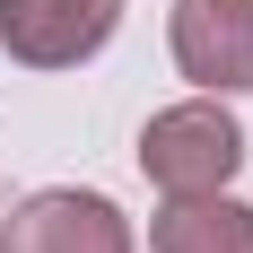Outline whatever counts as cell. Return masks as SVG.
I'll use <instances>...</instances> for the list:
<instances>
[{
    "mask_svg": "<svg viewBox=\"0 0 253 253\" xmlns=\"http://www.w3.org/2000/svg\"><path fill=\"white\" fill-rule=\"evenodd\" d=\"M236 166H245V123L218 96H183L166 114H149V131H140V175L166 201H183V192H227Z\"/></svg>",
    "mask_w": 253,
    "mask_h": 253,
    "instance_id": "1",
    "label": "cell"
},
{
    "mask_svg": "<svg viewBox=\"0 0 253 253\" xmlns=\"http://www.w3.org/2000/svg\"><path fill=\"white\" fill-rule=\"evenodd\" d=\"M166 44L201 96H245L253 87V0H175Z\"/></svg>",
    "mask_w": 253,
    "mask_h": 253,
    "instance_id": "2",
    "label": "cell"
},
{
    "mask_svg": "<svg viewBox=\"0 0 253 253\" xmlns=\"http://www.w3.org/2000/svg\"><path fill=\"white\" fill-rule=\"evenodd\" d=\"M123 0H0V44L26 70H79L87 52L114 44Z\"/></svg>",
    "mask_w": 253,
    "mask_h": 253,
    "instance_id": "3",
    "label": "cell"
},
{
    "mask_svg": "<svg viewBox=\"0 0 253 253\" xmlns=\"http://www.w3.org/2000/svg\"><path fill=\"white\" fill-rule=\"evenodd\" d=\"M0 253H131V218L105 192H26L0 227Z\"/></svg>",
    "mask_w": 253,
    "mask_h": 253,
    "instance_id": "4",
    "label": "cell"
},
{
    "mask_svg": "<svg viewBox=\"0 0 253 253\" xmlns=\"http://www.w3.org/2000/svg\"><path fill=\"white\" fill-rule=\"evenodd\" d=\"M149 253H253V210L227 192H183L157 210Z\"/></svg>",
    "mask_w": 253,
    "mask_h": 253,
    "instance_id": "5",
    "label": "cell"
}]
</instances>
